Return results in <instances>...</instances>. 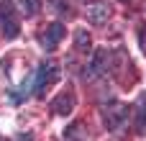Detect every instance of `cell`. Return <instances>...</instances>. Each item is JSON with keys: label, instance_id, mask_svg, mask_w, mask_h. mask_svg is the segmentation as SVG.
I'll list each match as a JSON object with an SVG mask.
<instances>
[{"label": "cell", "instance_id": "1", "mask_svg": "<svg viewBox=\"0 0 146 141\" xmlns=\"http://www.w3.org/2000/svg\"><path fill=\"white\" fill-rule=\"evenodd\" d=\"M128 121V105L121 100L105 103L103 105V123L108 126V131H121Z\"/></svg>", "mask_w": 146, "mask_h": 141}, {"label": "cell", "instance_id": "2", "mask_svg": "<svg viewBox=\"0 0 146 141\" xmlns=\"http://www.w3.org/2000/svg\"><path fill=\"white\" fill-rule=\"evenodd\" d=\"M59 80V64L56 62H44L36 72V80H33V87H36V95L44 98V92Z\"/></svg>", "mask_w": 146, "mask_h": 141}, {"label": "cell", "instance_id": "3", "mask_svg": "<svg viewBox=\"0 0 146 141\" xmlns=\"http://www.w3.org/2000/svg\"><path fill=\"white\" fill-rule=\"evenodd\" d=\"M108 62H110V51L108 49H95L87 69H85V77L87 80H95L100 74H108Z\"/></svg>", "mask_w": 146, "mask_h": 141}, {"label": "cell", "instance_id": "4", "mask_svg": "<svg viewBox=\"0 0 146 141\" xmlns=\"http://www.w3.org/2000/svg\"><path fill=\"white\" fill-rule=\"evenodd\" d=\"M64 26L62 23H49L41 33H38V41H41V46L46 49V51H54L59 44H62V39H64Z\"/></svg>", "mask_w": 146, "mask_h": 141}, {"label": "cell", "instance_id": "5", "mask_svg": "<svg viewBox=\"0 0 146 141\" xmlns=\"http://www.w3.org/2000/svg\"><path fill=\"white\" fill-rule=\"evenodd\" d=\"M0 23L8 39H13L18 33V21H15V8L10 0H0Z\"/></svg>", "mask_w": 146, "mask_h": 141}, {"label": "cell", "instance_id": "6", "mask_svg": "<svg viewBox=\"0 0 146 141\" xmlns=\"http://www.w3.org/2000/svg\"><path fill=\"white\" fill-rule=\"evenodd\" d=\"M85 15H87V21H90L92 26H103V23H108V18H110V5H108L105 0H95V3H90V5L85 8Z\"/></svg>", "mask_w": 146, "mask_h": 141}, {"label": "cell", "instance_id": "7", "mask_svg": "<svg viewBox=\"0 0 146 141\" xmlns=\"http://www.w3.org/2000/svg\"><path fill=\"white\" fill-rule=\"evenodd\" d=\"M74 103H77L74 92H72V90H64L59 98H54L51 108H54V113H56V116H67V113H72V110H74Z\"/></svg>", "mask_w": 146, "mask_h": 141}, {"label": "cell", "instance_id": "8", "mask_svg": "<svg viewBox=\"0 0 146 141\" xmlns=\"http://www.w3.org/2000/svg\"><path fill=\"white\" fill-rule=\"evenodd\" d=\"M64 139H67V141H90V134H87V128H85L82 121H74L72 126H67Z\"/></svg>", "mask_w": 146, "mask_h": 141}, {"label": "cell", "instance_id": "9", "mask_svg": "<svg viewBox=\"0 0 146 141\" xmlns=\"http://www.w3.org/2000/svg\"><path fill=\"white\" fill-rule=\"evenodd\" d=\"M136 128L139 134H146V92H141L136 100Z\"/></svg>", "mask_w": 146, "mask_h": 141}, {"label": "cell", "instance_id": "10", "mask_svg": "<svg viewBox=\"0 0 146 141\" xmlns=\"http://www.w3.org/2000/svg\"><path fill=\"white\" fill-rule=\"evenodd\" d=\"M90 44H92L90 33H87L85 28H80V31L74 33V49H77V51H87V49H90Z\"/></svg>", "mask_w": 146, "mask_h": 141}, {"label": "cell", "instance_id": "11", "mask_svg": "<svg viewBox=\"0 0 146 141\" xmlns=\"http://www.w3.org/2000/svg\"><path fill=\"white\" fill-rule=\"evenodd\" d=\"M21 10L31 18V15H36L41 10V0H21Z\"/></svg>", "mask_w": 146, "mask_h": 141}, {"label": "cell", "instance_id": "12", "mask_svg": "<svg viewBox=\"0 0 146 141\" xmlns=\"http://www.w3.org/2000/svg\"><path fill=\"white\" fill-rule=\"evenodd\" d=\"M49 10L51 13H69V3L67 0H49Z\"/></svg>", "mask_w": 146, "mask_h": 141}, {"label": "cell", "instance_id": "13", "mask_svg": "<svg viewBox=\"0 0 146 141\" xmlns=\"http://www.w3.org/2000/svg\"><path fill=\"white\" fill-rule=\"evenodd\" d=\"M139 44H141V49H144V54H146V26H144V31H141V36H139Z\"/></svg>", "mask_w": 146, "mask_h": 141}]
</instances>
